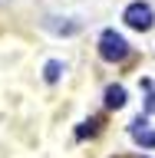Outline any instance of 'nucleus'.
<instances>
[{"instance_id":"6","label":"nucleus","mask_w":155,"mask_h":158,"mask_svg":"<svg viewBox=\"0 0 155 158\" xmlns=\"http://www.w3.org/2000/svg\"><path fill=\"white\" fill-rule=\"evenodd\" d=\"M46 27H50V30H56V33H76L79 23H59L56 17H50V20H46Z\"/></svg>"},{"instance_id":"2","label":"nucleus","mask_w":155,"mask_h":158,"mask_svg":"<svg viewBox=\"0 0 155 158\" xmlns=\"http://www.w3.org/2000/svg\"><path fill=\"white\" fill-rule=\"evenodd\" d=\"M122 20H126L132 30H152L155 10H152V3H149V0H132V3L126 7V13H122Z\"/></svg>"},{"instance_id":"4","label":"nucleus","mask_w":155,"mask_h":158,"mask_svg":"<svg viewBox=\"0 0 155 158\" xmlns=\"http://www.w3.org/2000/svg\"><path fill=\"white\" fill-rule=\"evenodd\" d=\"M106 106L109 109H122L126 106V89L122 86H109L106 89Z\"/></svg>"},{"instance_id":"5","label":"nucleus","mask_w":155,"mask_h":158,"mask_svg":"<svg viewBox=\"0 0 155 158\" xmlns=\"http://www.w3.org/2000/svg\"><path fill=\"white\" fill-rule=\"evenodd\" d=\"M59 73H63V63H59V59H50L46 66H43V76H46V82H56Z\"/></svg>"},{"instance_id":"3","label":"nucleus","mask_w":155,"mask_h":158,"mask_svg":"<svg viewBox=\"0 0 155 158\" xmlns=\"http://www.w3.org/2000/svg\"><path fill=\"white\" fill-rule=\"evenodd\" d=\"M129 135L136 138L139 145H145V148H155V128H149L145 115H139V118H132V125H129Z\"/></svg>"},{"instance_id":"1","label":"nucleus","mask_w":155,"mask_h":158,"mask_svg":"<svg viewBox=\"0 0 155 158\" xmlns=\"http://www.w3.org/2000/svg\"><path fill=\"white\" fill-rule=\"evenodd\" d=\"M99 56L106 59V63H122L129 56V43L122 33L116 30H102V36H99Z\"/></svg>"}]
</instances>
